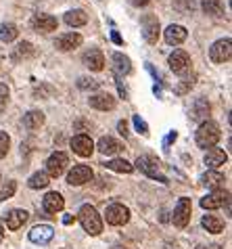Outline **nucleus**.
I'll return each mask as SVG.
<instances>
[{
	"mask_svg": "<svg viewBox=\"0 0 232 249\" xmlns=\"http://www.w3.org/2000/svg\"><path fill=\"white\" fill-rule=\"evenodd\" d=\"M211 113V107H209V103L205 99H199L193 105V111H190V120H195V122H205L207 117Z\"/></svg>",
	"mask_w": 232,
	"mask_h": 249,
	"instance_id": "412c9836",
	"label": "nucleus"
},
{
	"mask_svg": "<svg viewBox=\"0 0 232 249\" xmlns=\"http://www.w3.org/2000/svg\"><path fill=\"white\" fill-rule=\"evenodd\" d=\"M65 23L71 25V27H82V25L88 23V15H86L84 11H80V9L69 11V13L65 15Z\"/></svg>",
	"mask_w": 232,
	"mask_h": 249,
	"instance_id": "a878e982",
	"label": "nucleus"
},
{
	"mask_svg": "<svg viewBox=\"0 0 232 249\" xmlns=\"http://www.w3.org/2000/svg\"><path fill=\"white\" fill-rule=\"evenodd\" d=\"M19 36V30H17V25L15 23H2L0 25V42H13Z\"/></svg>",
	"mask_w": 232,
	"mask_h": 249,
	"instance_id": "cd10ccee",
	"label": "nucleus"
},
{
	"mask_svg": "<svg viewBox=\"0 0 232 249\" xmlns=\"http://www.w3.org/2000/svg\"><path fill=\"white\" fill-rule=\"evenodd\" d=\"M134 126H136V130H138L140 134H149V126H147V122L142 120L140 115H134Z\"/></svg>",
	"mask_w": 232,
	"mask_h": 249,
	"instance_id": "4c0bfd02",
	"label": "nucleus"
},
{
	"mask_svg": "<svg viewBox=\"0 0 232 249\" xmlns=\"http://www.w3.org/2000/svg\"><path fill=\"white\" fill-rule=\"evenodd\" d=\"M209 57H211L214 63H228L230 57H232V42H230V38L217 40V42L209 48Z\"/></svg>",
	"mask_w": 232,
	"mask_h": 249,
	"instance_id": "20e7f679",
	"label": "nucleus"
},
{
	"mask_svg": "<svg viewBox=\"0 0 232 249\" xmlns=\"http://www.w3.org/2000/svg\"><path fill=\"white\" fill-rule=\"evenodd\" d=\"M220 136H222L220 126H217L215 122H211V120H205V122H201L199 130H197L195 141H197V144H199L201 149H214L215 142L220 141Z\"/></svg>",
	"mask_w": 232,
	"mask_h": 249,
	"instance_id": "f257e3e1",
	"label": "nucleus"
},
{
	"mask_svg": "<svg viewBox=\"0 0 232 249\" xmlns=\"http://www.w3.org/2000/svg\"><path fill=\"white\" fill-rule=\"evenodd\" d=\"M136 168L140 172H145L149 178H153V180H159V182H167V176L161 172V163L157 161L155 157L151 155H142L136 159Z\"/></svg>",
	"mask_w": 232,
	"mask_h": 249,
	"instance_id": "7ed1b4c3",
	"label": "nucleus"
},
{
	"mask_svg": "<svg viewBox=\"0 0 232 249\" xmlns=\"http://www.w3.org/2000/svg\"><path fill=\"white\" fill-rule=\"evenodd\" d=\"M107 170L119 172V174H130L134 170V165L126 161V159H111V161H107Z\"/></svg>",
	"mask_w": 232,
	"mask_h": 249,
	"instance_id": "c756f323",
	"label": "nucleus"
},
{
	"mask_svg": "<svg viewBox=\"0 0 232 249\" xmlns=\"http://www.w3.org/2000/svg\"><path fill=\"white\" fill-rule=\"evenodd\" d=\"M111 36H113V42H115V44H121V38H119V34H117V32H113Z\"/></svg>",
	"mask_w": 232,
	"mask_h": 249,
	"instance_id": "c03bdc74",
	"label": "nucleus"
},
{
	"mask_svg": "<svg viewBox=\"0 0 232 249\" xmlns=\"http://www.w3.org/2000/svg\"><path fill=\"white\" fill-rule=\"evenodd\" d=\"M27 213L25 210H13L6 213V218H4V222H6V228H11V231H17V228H21L25 224V220H27Z\"/></svg>",
	"mask_w": 232,
	"mask_h": 249,
	"instance_id": "6ab92c4d",
	"label": "nucleus"
},
{
	"mask_svg": "<svg viewBox=\"0 0 232 249\" xmlns=\"http://www.w3.org/2000/svg\"><path fill=\"white\" fill-rule=\"evenodd\" d=\"M140 23H142V36H145V40L149 44H155L157 38H159V34H161L157 17L155 15H145Z\"/></svg>",
	"mask_w": 232,
	"mask_h": 249,
	"instance_id": "1a4fd4ad",
	"label": "nucleus"
},
{
	"mask_svg": "<svg viewBox=\"0 0 232 249\" xmlns=\"http://www.w3.org/2000/svg\"><path fill=\"white\" fill-rule=\"evenodd\" d=\"M228 197H230L228 191L215 189L214 193H209V195L201 199V207H205V210H217V207H222L224 203H228Z\"/></svg>",
	"mask_w": 232,
	"mask_h": 249,
	"instance_id": "9d476101",
	"label": "nucleus"
},
{
	"mask_svg": "<svg viewBox=\"0 0 232 249\" xmlns=\"http://www.w3.org/2000/svg\"><path fill=\"white\" fill-rule=\"evenodd\" d=\"M186 27L182 25H169L166 30V42L167 44H182L184 40H186Z\"/></svg>",
	"mask_w": 232,
	"mask_h": 249,
	"instance_id": "aec40b11",
	"label": "nucleus"
},
{
	"mask_svg": "<svg viewBox=\"0 0 232 249\" xmlns=\"http://www.w3.org/2000/svg\"><path fill=\"white\" fill-rule=\"evenodd\" d=\"M92 176H94V172L90 165H73L71 172L67 174V182L71 186H82V184L90 182Z\"/></svg>",
	"mask_w": 232,
	"mask_h": 249,
	"instance_id": "0eeeda50",
	"label": "nucleus"
},
{
	"mask_svg": "<svg viewBox=\"0 0 232 249\" xmlns=\"http://www.w3.org/2000/svg\"><path fill=\"white\" fill-rule=\"evenodd\" d=\"M73 220H76V216H65V218H63V224L69 226V224H73Z\"/></svg>",
	"mask_w": 232,
	"mask_h": 249,
	"instance_id": "37998d69",
	"label": "nucleus"
},
{
	"mask_svg": "<svg viewBox=\"0 0 232 249\" xmlns=\"http://www.w3.org/2000/svg\"><path fill=\"white\" fill-rule=\"evenodd\" d=\"M54 237V228L49 224H40V226H33L30 231V241L32 243H38V245H46L50 243Z\"/></svg>",
	"mask_w": 232,
	"mask_h": 249,
	"instance_id": "ddd939ff",
	"label": "nucleus"
},
{
	"mask_svg": "<svg viewBox=\"0 0 232 249\" xmlns=\"http://www.w3.org/2000/svg\"><path fill=\"white\" fill-rule=\"evenodd\" d=\"M113 63H115V71H117V75H128L130 71H132V63H130V59L126 57V54H121V53L113 54Z\"/></svg>",
	"mask_w": 232,
	"mask_h": 249,
	"instance_id": "393cba45",
	"label": "nucleus"
},
{
	"mask_svg": "<svg viewBox=\"0 0 232 249\" xmlns=\"http://www.w3.org/2000/svg\"><path fill=\"white\" fill-rule=\"evenodd\" d=\"M67 165H69V157H67L63 151H57V153H52L49 157V161H46V174L52 178H59L65 172Z\"/></svg>",
	"mask_w": 232,
	"mask_h": 249,
	"instance_id": "39448f33",
	"label": "nucleus"
},
{
	"mask_svg": "<svg viewBox=\"0 0 232 249\" xmlns=\"http://www.w3.org/2000/svg\"><path fill=\"white\" fill-rule=\"evenodd\" d=\"M78 218H80V222L82 226H84V231L88 234H100L103 232V220H100L99 216V212L94 210L92 205H82L80 207V212H78Z\"/></svg>",
	"mask_w": 232,
	"mask_h": 249,
	"instance_id": "f03ea898",
	"label": "nucleus"
},
{
	"mask_svg": "<svg viewBox=\"0 0 232 249\" xmlns=\"http://www.w3.org/2000/svg\"><path fill=\"white\" fill-rule=\"evenodd\" d=\"M42 207H44L46 213H57L65 207V201L57 191H52V193H46V197L42 199Z\"/></svg>",
	"mask_w": 232,
	"mask_h": 249,
	"instance_id": "dca6fc26",
	"label": "nucleus"
},
{
	"mask_svg": "<svg viewBox=\"0 0 232 249\" xmlns=\"http://www.w3.org/2000/svg\"><path fill=\"white\" fill-rule=\"evenodd\" d=\"M201 182L205 184V186H209V189L215 191V189H220V186L226 182V178H224V174H220V172H214V170H211V172H207V174L201 176Z\"/></svg>",
	"mask_w": 232,
	"mask_h": 249,
	"instance_id": "b1692460",
	"label": "nucleus"
},
{
	"mask_svg": "<svg viewBox=\"0 0 232 249\" xmlns=\"http://www.w3.org/2000/svg\"><path fill=\"white\" fill-rule=\"evenodd\" d=\"M117 128H119V132H121V134L128 136V124H126V122H119V124H117Z\"/></svg>",
	"mask_w": 232,
	"mask_h": 249,
	"instance_id": "ea45409f",
	"label": "nucleus"
},
{
	"mask_svg": "<svg viewBox=\"0 0 232 249\" xmlns=\"http://www.w3.org/2000/svg\"><path fill=\"white\" fill-rule=\"evenodd\" d=\"M174 9L180 13H193L195 11V2L193 0H174Z\"/></svg>",
	"mask_w": 232,
	"mask_h": 249,
	"instance_id": "72a5a7b5",
	"label": "nucleus"
},
{
	"mask_svg": "<svg viewBox=\"0 0 232 249\" xmlns=\"http://www.w3.org/2000/svg\"><path fill=\"white\" fill-rule=\"evenodd\" d=\"M49 182H50V176L46 172H36L30 178V189H44V186H49Z\"/></svg>",
	"mask_w": 232,
	"mask_h": 249,
	"instance_id": "2f4dec72",
	"label": "nucleus"
},
{
	"mask_svg": "<svg viewBox=\"0 0 232 249\" xmlns=\"http://www.w3.org/2000/svg\"><path fill=\"white\" fill-rule=\"evenodd\" d=\"M32 25L40 32H54L57 30V19L52 15H36L32 19Z\"/></svg>",
	"mask_w": 232,
	"mask_h": 249,
	"instance_id": "4be33fe9",
	"label": "nucleus"
},
{
	"mask_svg": "<svg viewBox=\"0 0 232 249\" xmlns=\"http://www.w3.org/2000/svg\"><path fill=\"white\" fill-rule=\"evenodd\" d=\"M78 86L82 88V90H86V88H90V90H97V88H99V82L88 80V78H80V80H78Z\"/></svg>",
	"mask_w": 232,
	"mask_h": 249,
	"instance_id": "e433bc0d",
	"label": "nucleus"
},
{
	"mask_svg": "<svg viewBox=\"0 0 232 249\" xmlns=\"http://www.w3.org/2000/svg\"><path fill=\"white\" fill-rule=\"evenodd\" d=\"M6 101H9V86L0 82V111H2V109H4Z\"/></svg>",
	"mask_w": 232,
	"mask_h": 249,
	"instance_id": "58836bf2",
	"label": "nucleus"
},
{
	"mask_svg": "<svg viewBox=\"0 0 232 249\" xmlns=\"http://www.w3.org/2000/svg\"><path fill=\"white\" fill-rule=\"evenodd\" d=\"M134 6H145V4H149V0H130Z\"/></svg>",
	"mask_w": 232,
	"mask_h": 249,
	"instance_id": "79ce46f5",
	"label": "nucleus"
},
{
	"mask_svg": "<svg viewBox=\"0 0 232 249\" xmlns=\"http://www.w3.org/2000/svg\"><path fill=\"white\" fill-rule=\"evenodd\" d=\"M15 191H17V182L15 180H9L2 189H0V201H6V199H11L13 195H15Z\"/></svg>",
	"mask_w": 232,
	"mask_h": 249,
	"instance_id": "473e14b6",
	"label": "nucleus"
},
{
	"mask_svg": "<svg viewBox=\"0 0 232 249\" xmlns=\"http://www.w3.org/2000/svg\"><path fill=\"white\" fill-rule=\"evenodd\" d=\"M15 54H17V57H30V54H33V51H32V44H30V42H21V44L17 46Z\"/></svg>",
	"mask_w": 232,
	"mask_h": 249,
	"instance_id": "c9c22d12",
	"label": "nucleus"
},
{
	"mask_svg": "<svg viewBox=\"0 0 232 249\" xmlns=\"http://www.w3.org/2000/svg\"><path fill=\"white\" fill-rule=\"evenodd\" d=\"M105 218H107V222L111 224V226H121V224H126L128 220H130V210H128L126 205L113 203V205L107 207Z\"/></svg>",
	"mask_w": 232,
	"mask_h": 249,
	"instance_id": "6e6552de",
	"label": "nucleus"
},
{
	"mask_svg": "<svg viewBox=\"0 0 232 249\" xmlns=\"http://www.w3.org/2000/svg\"><path fill=\"white\" fill-rule=\"evenodd\" d=\"M226 161H228V155L222 149H209L205 153V165H209V168H217V165H224Z\"/></svg>",
	"mask_w": 232,
	"mask_h": 249,
	"instance_id": "5701e85b",
	"label": "nucleus"
},
{
	"mask_svg": "<svg viewBox=\"0 0 232 249\" xmlns=\"http://www.w3.org/2000/svg\"><path fill=\"white\" fill-rule=\"evenodd\" d=\"M197 249H207V247H197Z\"/></svg>",
	"mask_w": 232,
	"mask_h": 249,
	"instance_id": "49530a36",
	"label": "nucleus"
},
{
	"mask_svg": "<svg viewBox=\"0 0 232 249\" xmlns=\"http://www.w3.org/2000/svg\"><path fill=\"white\" fill-rule=\"evenodd\" d=\"M82 61H84V65L88 69H92V71H100V69L105 67V57L99 48H90L88 53H84V59Z\"/></svg>",
	"mask_w": 232,
	"mask_h": 249,
	"instance_id": "2eb2a0df",
	"label": "nucleus"
},
{
	"mask_svg": "<svg viewBox=\"0 0 232 249\" xmlns=\"http://www.w3.org/2000/svg\"><path fill=\"white\" fill-rule=\"evenodd\" d=\"M97 149H99L103 155H115V153H119V151L124 149V144H121L119 141H115V138H111V136H103V138L99 141Z\"/></svg>",
	"mask_w": 232,
	"mask_h": 249,
	"instance_id": "a211bd4d",
	"label": "nucleus"
},
{
	"mask_svg": "<svg viewBox=\"0 0 232 249\" xmlns=\"http://www.w3.org/2000/svg\"><path fill=\"white\" fill-rule=\"evenodd\" d=\"M176 138H178V134H176V130H174V132H169V136H167V141H166V147H167V144H169V142H174V141H176Z\"/></svg>",
	"mask_w": 232,
	"mask_h": 249,
	"instance_id": "a19ab883",
	"label": "nucleus"
},
{
	"mask_svg": "<svg viewBox=\"0 0 232 249\" xmlns=\"http://www.w3.org/2000/svg\"><path fill=\"white\" fill-rule=\"evenodd\" d=\"M201 9L205 11L207 15H211V17H220L224 13V4L220 2V0H203Z\"/></svg>",
	"mask_w": 232,
	"mask_h": 249,
	"instance_id": "7c9ffc66",
	"label": "nucleus"
},
{
	"mask_svg": "<svg viewBox=\"0 0 232 249\" xmlns=\"http://www.w3.org/2000/svg\"><path fill=\"white\" fill-rule=\"evenodd\" d=\"M9 147H11V138L6 132H0V159H2L6 153H9Z\"/></svg>",
	"mask_w": 232,
	"mask_h": 249,
	"instance_id": "f704fd0d",
	"label": "nucleus"
},
{
	"mask_svg": "<svg viewBox=\"0 0 232 249\" xmlns=\"http://www.w3.org/2000/svg\"><path fill=\"white\" fill-rule=\"evenodd\" d=\"M23 124H25V128L36 130V128H40L44 124V113L42 111H30V113H25L23 115Z\"/></svg>",
	"mask_w": 232,
	"mask_h": 249,
	"instance_id": "c85d7f7f",
	"label": "nucleus"
},
{
	"mask_svg": "<svg viewBox=\"0 0 232 249\" xmlns=\"http://www.w3.org/2000/svg\"><path fill=\"white\" fill-rule=\"evenodd\" d=\"M88 103H90V107L99 109V111H111V109L115 107V96L109 94V92H100V94L90 96Z\"/></svg>",
	"mask_w": 232,
	"mask_h": 249,
	"instance_id": "4468645a",
	"label": "nucleus"
},
{
	"mask_svg": "<svg viewBox=\"0 0 232 249\" xmlns=\"http://www.w3.org/2000/svg\"><path fill=\"white\" fill-rule=\"evenodd\" d=\"M167 63H169V69H172L174 73H184L188 69V65H190V57H188L186 51L178 48V51H174L172 54H169Z\"/></svg>",
	"mask_w": 232,
	"mask_h": 249,
	"instance_id": "9b49d317",
	"label": "nucleus"
},
{
	"mask_svg": "<svg viewBox=\"0 0 232 249\" xmlns=\"http://www.w3.org/2000/svg\"><path fill=\"white\" fill-rule=\"evenodd\" d=\"M113 249H124V247H113Z\"/></svg>",
	"mask_w": 232,
	"mask_h": 249,
	"instance_id": "a18cd8bd",
	"label": "nucleus"
},
{
	"mask_svg": "<svg viewBox=\"0 0 232 249\" xmlns=\"http://www.w3.org/2000/svg\"><path fill=\"white\" fill-rule=\"evenodd\" d=\"M82 44V36L76 32H71V34H63V36H59L57 38V42H54V46L59 48V51H73V48H78Z\"/></svg>",
	"mask_w": 232,
	"mask_h": 249,
	"instance_id": "f3484780",
	"label": "nucleus"
},
{
	"mask_svg": "<svg viewBox=\"0 0 232 249\" xmlns=\"http://www.w3.org/2000/svg\"><path fill=\"white\" fill-rule=\"evenodd\" d=\"M201 224H203V228H207V232H214V234L224 231V220L217 216H203Z\"/></svg>",
	"mask_w": 232,
	"mask_h": 249,
	"instance_id": "bb28decb",
	"label": "nucleus"
},
{
	"mask_svg": "<svg viewBox=\"0 0 232 249\" xmlns=\"http://www.w3.org/2000/svg\"><path fill=\"white\" fill-rule=\"evenodd\" d=\"M71 149H73V153H78L80 157H90L92 151H94V142H92L90 136L78 134V136L71 138Z\"/></svg>",
	"mask_w": 232,
	"mask_h": 249,
	"instance_id": "f8f14e48",
	"label": "nucleus"
},
{
	"mask_svg": "<svg viewBox=\"0 0 232 249\" xmlns=\"http://www.w3.org/2000/svg\"><path fill=\"white\" fill-rule=\"evenodd\" d=\"M190 212H193V205H190V199L188 197H182L178 199V203L174 207V224L178 228H184L190 222Z\"/></svg>",
	"mask_w": 232,
	"mask_h": 249,
	"instance_id": "423d86ee",
	"label": "nucleus"
}]
</instances>
